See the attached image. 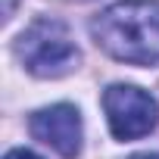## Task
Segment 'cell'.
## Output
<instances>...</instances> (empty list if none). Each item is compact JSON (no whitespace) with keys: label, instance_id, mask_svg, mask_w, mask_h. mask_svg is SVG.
<instances>
[{"label":"cell","instance_id":"obj_1","mask_svg":"<svg viewBox=\"0 0 159 159\" xmlns=\"http://www.w3.org/2000/svg\"><path fill=\"white\" fill-rule=\"evenodd\" d=\"M97 47L131 66H159V0H122L91 22Z\"/></svg>","mask_w":159,"mask_h":159},{"label":"cell","instance_id":"obj_2","mask_svg":"<svg viewBox=\"0 0 159 159\" xmlns=\"http://www.w3.org/2000/svg\"><path fill=\"white\" fill-rule=\"evenodd\" d=\"M16 56L38 78H62V75H69L78 66V59H81L69 28L59 19H38V22H31L22 31V38L16 41Z\"/></svg>","mask_w":159,"mask_h":159},{"label":"cell","instance_id":"obj_3","mask_svg":"<svg viewBox=\"0 0 159 159\" xmlns=\"http://www.w3.org/2000/svg\"><path fill=\"white\" fill-rule=\"evenodd\" d=\"M103 109H106V122L112 137L119 140H137L143 134H150L159 122V103L134 88V84H112L103 94Z\"/></svg>","mask_w":159,"mask_h":159},{"label":"cell","instance_id":"obj_4","mask_svg":"<svg viewBox=\"0 0 159 159\" xmlns=\"http://www.w3.org/2000/svg\"><path fill=\"white\" fill-rule=\"evenodd\" d=\"M31 134L47 143L50 150H56L62 159H75L81 153V116L69 103H56L47 109H38L28 122Z\"/></svg>","mask_w":159,"mask_h":159},{"label":"cell","instance_id":"obj_5","mask_svg":"<svg viewBox=\"0 0 159 159\" xmlns=\"http://www.w3.org/2000/svg\"><path fill=\"white\" fill-rule=\"evenodd\" d=\"M3 159H41V156H34L31 150H10Z\"/></svg>","mask_w":159,"mask_h":159},{"label":"cell","instance_id":"obj_6","mask_svg":"<svg viewBox=\"0 0 159 159\" xmlns=\"http://www.w3.org/2000/svg\"><path fill=\"white\" fill-rule=\"evenodd\" d=\"M131 159H159V153H137V156H131Z\"/></svg>","mask_w":159,"mask_h":159}]
</instances>
